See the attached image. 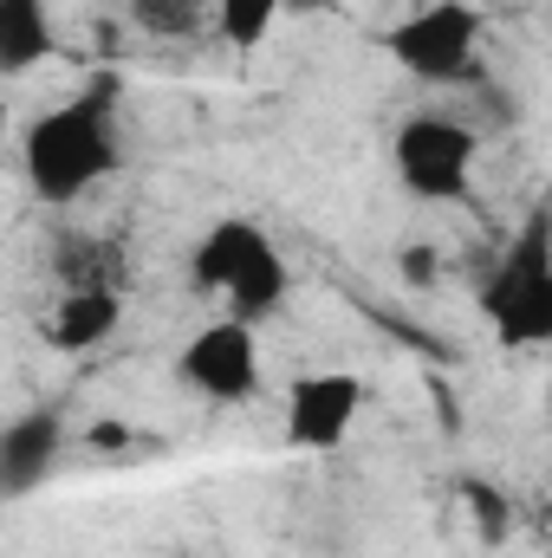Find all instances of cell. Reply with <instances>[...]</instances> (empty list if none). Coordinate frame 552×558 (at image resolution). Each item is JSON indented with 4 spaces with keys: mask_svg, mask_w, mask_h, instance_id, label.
Instances as JSON below:
<instances>
[{
    "mask_svg": "<svg viewBox=\"0 0 552 558\" xmlns=\"http://www.w3.org/2000/svg\"><path fill=\"white\" fill-rule=\"evenodd\" d=\"M547 410H552V377H547Z\"/></svg>",
    "mask_w": 552,
    "mask_h": 558,
    "instance_id": "cell-15",
    "label": "cell"
},
{
    "mask_svg": "<svg viewBox=\"0 0 552 558\" xmlns=\"http://www.w3.org/2000/svg\"><path fill=\"white\" fill-rule=\"evenodd\" d=\"M131 20L143 33H156V39H189L208 20V7L202 0H131Z\"/></svg>",
    "mask_w": 552,
    "mask_h": 558,
    "instance_id": "cell-13",
    "label": "cell"
},
{
    "mask_svg": "<svg viewBox=\"0 0 552 558\" xmlns=\"http://www.w3.org/2000/svg\"><path fill=\"white\" fill-rule=\"evenodd\" d=\"M189 279H195V292H221L228 299V318H248V325L279 312L286 292H292V267H286V254L274 247V234L254 228V221H241V215L215 221L195 241Z\"/></svg>",
    "mask_w": 552,
    "mask_h": 558,
    "instance_id": "cell-2",
    "label": "cell"
},
{
    "mask_svg": "<svg viewBox=\"0 0 552 558\" xmlns=\"http://www.w3.org/2000/svg\"><path fill=\"white\" fill-rule=\"evenodd\" d=\"M118 92L111 85H92L52 111H39L26 124L20 143V162H26V182L39 202L65 208L79 195H92L105 175H118Z\"/></svg>",
    "mask_w": 552,
    "mask_h": 558,
    "instance_id": "cell-1",
    "label": "cell"
},
{
    "mask_svg": "<svg viewBox=\"0 0 552 558\" xmlns=\"http://www.w3.org/2000/svg\"><path fill=\"white\" fill-rule=\"evenodd\" d=\"M481 312L501 344H552V215L540 208L481 286Z\"/></svg>",
    "mask_w": 552,
    "mask_h": 558,
    "instance_id": "cell-3",
    "label": "cell"
},
{
    "mask_svg": "<svg viewBox=\"0 0 552 558\" xmlns=\"http://www.w3.org/2000/svg\"><path fill=\"white\" fill-rule=\"evenodd\" d=\"M364 410V384L351 371H319V377H299L292 397H286V441L305 448V454H332L351 422Z\"/></svg>",
    "mask_w": 552,
    "mask_h": 558,
    "instance_id": "cell-7",
    "label": "cell"
},
{
    "mask_svg": "<svg viewBox=\"0 0 552 558\" xmlns=\"http://www.w3.org/2000/svg\"><path fill=\"white\" fill-rule=\"evenodd\" d=\"M176 377L182 390H195L202 403H248L261 390V344H254V325L248 318H215L202 325L182 357H176Z\"/></svg>",
    "mask_w": 552,
    "mask_h": 558,
    "instance_id": "cell-6",
    "label": "cell"
},
{
    "mask_svg": "<svg viewBox=\"0 0 552 558\" xmlns=\"http://www.w3.org/2000/svg\"><path fill=\"white\" fill-rule=\"evenodd\" d=\"M52 274L65 279V292H72V286H118V279H124V254L105 247V241H65V247L52 254Z\"/></svg>",
    "mask_w": 552,
    "mask_h": 558,
    "instance_id": "cell-11",
    "label": "cell"
},
{
    "mask_svg": "<svg viewBox=\"0 0 552 558\" xmlns=\"http://www.w3.org/2000/svg\"><path fill=\"white\" fill-rule=\"evenodd\" d=\"M325 7H338V0H286V13H325Z\"/></svg>",
    "mask_w": 552,
    "mask_h": 558,
    "instance_id": "cell-14",
    "label": "cell"
},
{
    "mask_svg": "<svg viewBox=\"0 0 552 558\" xmlns=\"http://www.w3.org/2000/svg\"><path fill=\"white\" fill-rule=\"evenodd\" d=\"M39 59H52V7L46 0H0V72L26 78Z\"/></svg>",
    "mask_w": 552,
    "mask_h": 558,
    "instance_id": "cell-10",
    "label": "cell"
},
{
    "mask_svg": "<svg viewBox=\"0 0 552 558\" xmlns=\"http://www.w3.org/2000/svg\"><path fill=\"white\" fill-rule=\"evenodd\" d=\"M384 52L397 72H410L416 85H455L475 72V52H481V13L468 0H435V7H416L404 13L391 33H384Z\"/></svg>",
    "mask_w": 552,
    "mask_h": 558,
    "instance_id": "cell-4",
    "label": "cell"
},
{
    "mask_svg": "<svg viewBox=\"0 0 552 558\" xmlns=\"http://www.w3.org/2000/svg\"><path fill=\"white\" fill-rule=\"evenodd\" d=\"M59 441H65L59 410H26V416L7 422V435H0V481H7V494H13V500H20V494H33V487L52 474Z\"/></svg>",
    "mask_w": 552,
    "mask_h": 558,
    "instance_id": "cell-9",
    "label": "cell"
},
{
    "mask_svg": "<svg viewBox=\"0 0 552 558\" xmlns=\"http://www.w3.org/2000/svg\"><path fill=\"white\" fill-rule=\"evenodd\" d=\"M279 13H286V0H215V26H221V39L235 52H254L274 33Z\"/></svg>",
    "mask_w": 552,
    "mask_h": 558,
    "instance_id": "cell-12",
    "label": "cell"
},
{
    "mask_svg": "<svg viewBox=\"0 0 552 558\" xmlns=\"http://www.w3.org/2000/svg\"><path fill=\"white\" fill-rule=\"evenodd\" d=\"M118 325H124V292L118 286H72V292H59V305L46 318V344L65 351V357H85Z\"/></svg>",
    "mask_w": 552,
    "mask_h": 558,
    "instance_id": "cell-8",
    "label": "cell"
},
{
    "mask_svg": "<svg viewBox=\"0 0 552 558\" xmlns=\"http://www.w3.org/2000/svg\"><path fill=\"white\" fill-rule=\"evenodd\" d=\"M391 162H397V182L416 202H461L468 175H475V131L461 118L416 111V118H404V131L391 143Z\"/></svg>",
    "mask_w": 552,
    "mask_h": 558,
    "instance_id": "cell-5",
    "label": "cell"
}]
</instances>
